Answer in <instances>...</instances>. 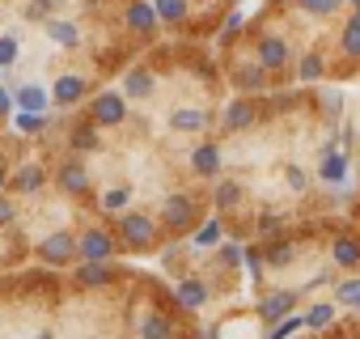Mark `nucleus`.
Masks as SVG:
<instances>
[{"label":"nucleus","instance_id":"1a4fd4ad","mask_svg":"<svg viewBox=\"0 0 360 339\" xmlns=\"http://www.w3.org/2000/svg\"><path fill=\"white\" fill-rule=\"evenodd\" d=\"M110 280H115L110 259H102V263L81 259V267H77V284H81V288H102V284H110Z\"/></svg>","mask_w":360,"mask_h":339},{"label":"nucleus","instance_id":"9d476101","mask_svg":"<svg viewBox=\"0 0 360 339\" xmlns=\"http://www.w3.org/2000/svg\"><path fill=\"white\" fill-rule=\"evenodd\" d=\"M60 187H64L68 196H89V170L77 165V161H64V165H60Z\"/></svg>","mask_w":360,"mask_h":339},{"label":"nucleus","instance_id":"ea45409f","mask_svg":"<svg viewBox=\"0 0 360 339\" xmlns=\"http://www.w3.org/2000/svg\"><path fill=\"white\" fill-rule=\"evenodd\" d=\"M263 263H267V259H263V255H259V250L250 246V250H246V267H250V276H255V280L263 276Z\"/></svg>","mask_w":360,"mask_h":339},{"label":"nucleus","instance_id":"c9c22d12","mask_svg":"<svg viewBox=\"0 0 360 339\" xmlns=\"http://www.w3.org/2000/svg\"><path fill=\"white\" fill-rule=\"evenodd\" d=\"M18 60V34H5L0 39V68H9Z\"/></svg>","mask_w":360,"mask_h":339},{"label":"nucleus","instance_id":"6e6552de","mask_svg":"<svg viewBox=\"0 0 360 339\" xmlns=\"http://www.w3.org/2000/svg\"><path fill=\"white\" fill-rule=\"evenodd\" d=\"M123 22H127V30L131 34H140V39H148L153 30H157V9L148 5V0H131V5H127V13H123Z\"/></svg>","mask_w":360,"mask_h":339},{"label":"nucleus","instance_id":"2eb2a0df","mask_svg":"<svg viewBox=\"0 0 360 339\" xmlns=\"http://www.w3.org/2000/svg\"><path fill=\"white\" fill-rule=\"evenodd\" d=\"M169 127H174V132H204V127H208V110L178 106V110L169 115Z\"/></svg>","mask_w":360,"mask_h":339},{"label":"nucleus","instance_id":"09e8293b","mask_svg":"<svg viewBox=\"0 0 360 339\" xmlns=\"http://www.w3.org/2000/svg\"><path fill=\"white\" fill-rule=\"evenodd\" d=\"M34 339H56V335H47V331H43V335H34Z\"/></svg>","mask_w":360,"mask_h":339},{"label":"nucleus","instance_id":"f03ea898","mask_svg":"<svg viewBox=\"0 0 360 339\" xmlns=\"http://www.w3.org/2000/svg\"><path fill=\"white\" fill-rule=\"evenodd\" d=\"M119 238H123L127 246L144 250V246L157 238V225H153V217H140V212H123V221H119Z\"/></svg>","mask_w":360,"mask_h":339},{"label":"nucleus","instance_id":"cd10ccee","mask_svg":"<svg viewBox=\"0 0 360 339\" xmlns=\"http://www.w3.org/2000/svg\"><path fill=\"white\" fill-rule=\"evenodd\" d=\"M335 301H339V305H360V276L343 280V284L335 288Z\"/></svg>","mask_w":360,"mask_h":339},{"label":"nucleus","instance_id":"f3484780","mask_svg":"<svg viewBox=\"0 0 360 339\" xmlns=\"http://www.w3.org/2000/svg\"><path fill=\"white\" fill-rule=\"evenodd\" d=\"M343 179H347V157L335 144H326V153H322V183H343Z\"/></svg>","mask_w":360,"mask_h":339},{"label":"nucleus","instance_id":"7ed1b4c3","mask_svg":"<svg viewBox=\"0 0 360 339\" xmlns=\"http://www.w3.org/2000/svg\"><path fill=\"white\" fill-rule=\"evenodd\" d=\"M161 225L165 229H187V225H195V196H169L161 204Z\"/></svg>","mask_w":360,"mask_h":339},{"label":"nucleus","instance_id":"4be33fe9","mask_svg":"<svg viewBox=\"0 0 360 339\" xmlns=\"http://www.w3.org/2000/svg\"><path fill=\"white\" fill-rule=\"evenodd\" d=\"M43 179H47V174H43V165H22L13 183H18V191H22V196H34V191L43 187Z\"/></svg>","mask_w":360,"mask_h":339},{"label":"nucleus","instance_id":"79ce46f5","mask_svg":"<svg viewBox=\"0 0 360 339\" xmlns=\"http://www.w3.org/2000/svg\"><path fill=\"white\" fill-rule=\"evenodd\" d=\"M288 187H292V191H305V174H301L297 165H288Z\"/></svg>","mask_w":360,"mask_h":339},{"label":"nucleus","instance_id":"4468645a","mask_svg":"<svg viewBox=\"0 0 360 339\" xmlns=\"http://www.w3.org/2000/svg\"><path fill=\"white\" fill-rule=\"evenodd\" d=\"M174 301H178V305H183V309H200V305L208 301V284L191 276V280H183V284H178V288H174Z\"/></svg>","mask_w":360,"mask_h":339},{"label":"nucleus","instance_id":"c85d7f7f","mask_svg":"<svg viewBox=\"0 0 360 339\" xmlns=\"http://www.w3.org/2000/svg\"><path fill=\"white\" fill-rule=\"evenodd\" d=\"M301 326H305V318H292V314H288V318H280V322L267 331V339H288V335H297Z\"/></svg>","mask_w":360,"mask_h":339},{"label":"nucleus","instance_id":"c756f323","mask_svg":"<svg viewBox=\"0 0 360 339\" xmlns=\"http://www.w3.org/2000/svg\"><path fill=\"white\" fill-rule=\"evenodd\" d=\"M127 200H131V191H127V187H115V191H106V196H102V208H106V212H123V208H127Z\"/></svg>","mask_w":360,"mask_h":339},{"label":"nucleus","instance_id":"dca6fc26","mask_svg":"<svg viewBox=\"0 0 360 339\" xmlns=\"http://www.w3.org/2000/svg\"><path fill=\"white\" fill-rule=\"evenodd\" d=\"M13 102H18V110H30V115H43V110L51 106V94H47V89H39V85H22V89L13 94Z\"/></svg>","mask_w":360,"mask_h":339},{"label":"nucleus","instance_id":"c03bdc74","mask_svg":"<svg viewBox=\"0 0 360 339\" xmlns=\"http://www.w3.org/2000/svg\"><path fill=\"white\" fill-rule=\"evenodd\" d=\"M326 115H339V94H326Z\"/></svg>","mask_w":360,"mask_h":339},{"label":"nucleus","instance_id":"6ab92c4d","mask_svg":"<svg viewBox=\"0 0 360 339\" xmlns=\"http://www.w3.org/2000/svg\"><path fill=\"white\" fill-rule=\"evenodd\" d=\"M153 89H157V81H153V72H144V68H131V72L123 77V94H127V98H153Z\"/></svg>","mask_w":360,"mask_h":339},{"label":"nucleus","instance_id":"7c9ffc66","mask_svg":"<svg viewBox=\"0 0 360 339\" xmlns=\"http://www.w3.org/2000/svg\"><path fill=\"white\" fill-rule=\"evenodd\" d=\"M330 318H335V305H326V301H318L309 314H305V326H330Z\"/></svg>","mask_w":360,"mask_h":339},{"label":"nucleus","instance_id":"a878e982","mask_svg":"<svg viewBox=\"0 0 360 339\" xmlns=\"http://www.w3.org/2000/svg\"><path fill=\"white\" fill-rule=\"evenodd\" d=\"M212 200H217L221 208H233V204H242V187H238L233 179H221V183H217V196H212Z\"/></svg>","mask_w":360,"mask_h":339},{"label":"nucleus","instance_id":"473e14b6","mask_svg":"<svg viewBox=\"0 0 360 339\" xmlns=\"http://www.w3.org/2000/svg\"><path fill=\"white\" fill-rule=\"evenodd\" d=\"M221 238H225V229H221V221H208V225H204V229L195 234V246H217Z\"/></svg>","mask_w":360,"mask_h":339},{"label":"nucleus","instance_id":"a18cd8bd","mask_svg":"<svg viewBox=\"0 0 360 339\" xmlns=\"http://www.w3.org/2000/svg\"><path fill=\"white\" fill-rule=\"evenodd\" d=\"M56 5H60V0H34V9H39V13H51Z\"/></svg>","mask_w":360,"mask_h":339},{"label":"nucleus","instance_id":"72a5a7b5","mask_svg":"<svg viewBox=\"0 0 360 339\" xmlns=\"http://www.w3.org/2000/svg\"><path fill=\"white\" fill-rule=\"evenodd\" d=\"M292 255H297L292 242H276V246L267 250V263H271V267H284V263H292Z\"/></svg>","mask_w":360,"mask_h":339},{"label":"nucleus","instance_id":"f257e3e1","mask_svg":"<svg viewBox=\"0 0 360 339\" xmlns=\"http://www.w3.org/2000/svg\"><path fill=\"white\" fill-rule=\"evenodd\" d=\"M89 115H94V123L98 127H115V123H123L127 119V94H98L94 102H89Z\"/></svg>","mask_w":360,"mask_h":339},{"label":"nucleus","instance_id":"412c9836","mask_svg":"<svg viewBox=\"0 0 360 339\" xmlns=\"http://www.w3.org/2000/svg\"><path fill=\"white\" fill-rule=\"evenodd\" d=\"M153 9H157V18L169 22V26L187 22V0H153Z\"/></svg>","mask_w":360,"mask_h":339},{"label":"nucleus","instance_id":"2f4dec72","mask_svg":"<svg viewBox=\"0 0 360 339\" xmlns=\"http://www.w3.org/2000/svg\"><path fill=\"white\" fill-rule=\"evenodd\" d=\"M297 5L305 9V13H314V18H326V13H335L343 0H297Z\"/></svg>","mask_w":360,"mask_h":339},{"label":"nucleus","instance_id":"de8ad7c7","mask_svg":"<svg viewBox=\"0 0 360 339\" xmlns=\"http://www.w3.org/2000/svg\"><path fill=\"white\" fill-rule=\"evenodd\" d=\"M343 5H352V9H356V13H360V0H343Z\"/></svg>","mask_w":360,"mask_h":339},{"label":"nucleus","instance_id":"0eeeda50","mask_svg":"<svg viewBox=\"0 0 360 339\" xmlns=\"http://www.w3.org/2000/svg\"><path fill=\"white\" fill-rule=\"evenodd\" d=\"M39 255H43V263L64 267V263H72V259H77V238H72V234H51V238L39 246Z\"/></svg>","mask_w":360,"mask_h":339},{"label":"nucleus","instance_id":"a19ab883","mask_svg":"<svg viewBox=\"0 0 360 339\" xmlns=\"http://www.w3.org/2000/svg\"><path fill=\"white\" fill-rule=\"evenodd\" d=\"M13 217H18L13 200H5V196H0V225H13Z\"/></svg>","mask_w":360,"mask_h":339},{"label":"nucleus","instance_id":"49530a36","mask_svg":"<svg viewBox=\"0 0 360 339\" xmlns=\"http://www.w3.org/2000/svg\"><path fill=\"white\" fill-rule=\"evenodd\" d=\"M5 183H9V170H5V165H0V187H5Z\"/></svg>","mask_w":360,"mask_h":339},{"label":"nucleus","instance_id":"393cba45","mask_svg":"<svg viewBox=\"0 0 360 339\" xmlns=\"http://www.w3.org/2000/svg\"><path fill=\"white\" fill-rule=\"evenodd\" d=\"M72 148H77V153L98 148V123H81V127L72 132Z\"/></svg>","mask_w":360,"mask_h":339},{"label":"nucleus","instance_id":"39448f33","mask_svg":"<svg viewBox=\"0 0 360 339\" xmlns=\"http://www.w3.org/2000/svg\"><path fill=\"white\" fill-rule=\"evenodd\" d=\"M77 255L89 259V263H102V259L115 255V238H110L106 229H85V234L77 238Z\"/></svg>","mask_w":360,"mask_h":339},{"label":"nucleus","instance_id":"e433bc0d","mask_svg":"<svg viewBox=\"0 0 360 339\" xmlns=\"http://www.w3.org/2000/svg\"><path fill=\"white\" fill-rule=\"evenodd\" d=\"M242 26H246V18H242V13H229V18H225V26H221V43H233Z\"/></svg>","mask_w":360,"mask_h":339},{"label":"nucleus","instance_id":"58836bf2","mask_svg":"<svg viewBox=\"0 0 360 339\" xmlns=\"http://www.w3.org/2000/svg\"><path fill=\"white\" fill-rule=\"evenodd\" d=\"M13 127H18V132H39V127H43V115H30V110H18V119H13Z\"/></svg>","mask_w":360,"mask_h":339},{"label":"nucleus","instance_id":"9b49d317","mask_svg":"<svg viewBox=\"0 0 360 339\" xmlns=\"http://www.w3.org/2000/svg\"><path fill=\"white\" fill-rule=\"evenodd\" d=\"M191 170L200 179H217L221 174V148L217 144H200L195 153H191Z\"/></svg>","mask_w":360,"mask_h":339},{"label":"nucleus","instance_id":"f704fd0d","mask_svg":"<svg viewBox=\"0 0 360 339\" xmlns=\"http://www.w3.org/2000/svg\"><path fill=\"white\" fill-rule=\"evenodd\" d=\"M263 72H267V68H259V60H255V72H250V68L238 72V85H242V89H263Z\"/></svg>","mask_w":360,"mask_h":339},{"label":"nucleus","instance_id":"b1692460","mask_svg":"<svg viewBox=\"0 0 360 339\" xmlns=\"http://www.w3.org/2000/svg\"><path fill=\"white\" fill-rule=\"evenodd\" d=\"M339 47H343V56H347V60H360V13H352V22L343 26Z\"/></svg>","mask_w":360,"mask_h":339},{"label":"nucleus","instance_id":"423d86ee","mask_svg":"<svg viewBox=\"0 0 360 339\" xmlns=\"http://www.w3.org/2000/svg\"><path fill=\"white\" fill-rule=\"evenodd\" d=\"M85 94H89V81L77 77V72H64V77H56V85H51V102H56V106H77V102H85Z\"/></svg>","mask_w":360,"mask_h":339},{"label":"nucleus","instance_id":"5701e85b","mask_svg":"<svg viewBox=\"0 0 360 339\" xmlns=\"http://www.w3.org/2000/svg\"><path fill=\"white\" fill-rule=\"evenodd\" d=\"M47 34H51V43H60V47H81V30H77L72 22H47Z\"/></svg>","mask_w":360,"mask_h":339},{"label":"nucleus","instance_id":"4c0bfd02","mask_svg":"<svg viewBox=\"0 0 360 339\" xmlns=\"http://www.w3.org/2000/svg\"><path fill=\"white\" fill-rule=\"evenodd\" d=\"M221 263H225V267H229V271H233V267H242V263H246V250H242V246H238V242H229V246H225V250H221Z\"/></svg>","mask_w":360,"mask_h":339},{"label":"nucleus","instance_id":"37998d69","mask_svg":"<svg viewBox=\"0 0 360 339\" xmlns=\"http://www.w3.org/2000/svg\"><path fill=\"white\" fill-rule=\"evenodd\" d=\"M13 110V94L9 89H0V115H9Z\"/></svg>","mask_w":360,"mask_h":339},{"label":"nucleus","instance_id":"a211bd4d","mask_svg":"<svg viewBox=\"0 0 360 339\" xmlns=\"http://www.w3.org/2000/svg\"><path fill=\"white\" fill-rule=\"evenodd\" d=\"M330 255H335V263H339L343 271H356V267H360V238H335Z\"/></svg>","mask_w":360,"mask_h":339},{"label":"nucleus","instance_id":"f8f14e48","mask_svg":"<svg viewBox=\"0 0 360 339\" xmlns=\"http://www.w3.org/2000/svg\"><path fill=\"white\" fill-rule=\"evenodd\" d=\"M292 305H297V293H271V297H263L259 318H263V322H280V318L292 314Z\"/></svg>","mask_w":360,"mask_h":339},{"label":"nucleus","instance_id":"aec40b11","mask_svg":"<svg viewBox=\"0 0 360 339\" xmlns=\"http://www.w3.org/2000/svg\"><path fill=\"white\" fill-rule=\"evenodd\" d=\"M140 339H174L169 318H165V314H148V318L140 322Z\"/></svg>","mask_w":360,"mask_h":339},{"label":"nucleus","instance_id":"20e7f679","mask_svg":"<svg viewBox=\"0 0 360 339\" xmlns=\"http://www.w3.org/2000/svg\"><path fill=\"white\" fill-rule=\"evenodd\" d=\"M255 60H259V68L280 72V68L288 64V39H280V34H263L259 47H255Z\"/></svg>","mask_w":360,"mask_h":339},{"label":"nucleus","instance_id":"ddd939ff","mask_svg":"<svg viewBox=\"0 0 360 339\" xmlns=\"http://www.w3.org/2000/svg\"><path fill=\"white\" fill-rule=\"evenodd\" d=\"M255 102H246V98H238V102H229V110H225V132H242V127H255Z\"/></svg>","mask_w":360,"mask_h":339},{"label":"nucleus","instance_id":"bb28decb","mask_svg":"<svg viewBox=\"0 0 360 339\" xmlns=\"http://www.w3.org/2000/svg\"><path fill=\"white\" fill-rule=\"evenodd\" d=\"M322 68H326V60H322L318 51H309V56L301 60V68H297V77H301V81H318V77H322Z\"/></svg>","mask_w":360,"mask_h":339}]
</instances>
